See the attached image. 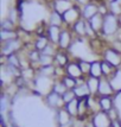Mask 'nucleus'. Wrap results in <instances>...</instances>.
Returning a JSON list of instances; mask_svg holds the SVG:
<instances>
[{"label": "nucleus", "instance_id": "nucleus-9", "mask_svg": "<svg viewBox=\"0 0 121 127\" xmlns=\"http://www.w3.org/2000/svg\"><path fill=\"white\" fill-rule=\"evenodd\" d=\"M101 66H102V74L105 75V77H108L112 72H114V69H115V66L112 65V64L108 63L107 61L102 62V63H101Z\"/></svg>", "mask_w": 121, "mask_h": 127}, {"label": "nucleus", "instance_id": "nucleus-1", "mask_svg": "<svg viewBox=\"0 0 121 127\" xmlns=\"http://www.w3.org/2000/svg\"><path fill=\"white\" fill-rule=\"evenodd\" d=\"M93 122L95 127H110V120L108 118V113L106 112H100V113H96L95 116L93 119Z\"/></svg>", "mask_w": 121, "mask_h": 127}, {"label": "nucleus", "instance_id": "nucleus-15", "mask_svg": "<svg viewBox=\"0 0 121 127\" xmlns=\"http://www.w3.org/2000/svg\"><path fill=\"white\" fill-rule=\"evenodd\" d=\"M110 127H121L120 121H119V120H116V119L112 120V122H110Z\"/></svg>", "mask_w": 121, "mask_h": 127}, {"label": "nucleus", "instance_id": "nucleus-5", "mask_svg": "<svg viewBox=\"0 0 121 127\" xmlns=\"http://www.w3.org/2000/svg\"><path fill=\"white\" fill-rule=\"evenodd\" d=\"M99 105L101 111L106 112V113H108V112H110L113 109V102H112L110 96H101L99 101Z\"/></svg>", "mask_w": 121, "mask_h": 127}, {"label": "nucleus", "instance_id": "nucleus-10", "mask_svg": "<svg viewBox=\"0 0 121 127\" xmlns=\"http://www.w3.org/2000/svg\"><path fill=\"white\" fill-rule=\"evenodd\" d=\"M66 90H69V89L65 87V84L62 82V81H58L57 83H55V86H54V89H52V92H55L57 94H60V96L65 93Z\"/></svg>", "mask_w": 121, "mask_h": 127}, {"label": "nucleus", "instance_id": "nucleus-7", "mask_svg": "<svg viewBox=\"0 0 121 127\" xmlns=\"http://www.w3.org/2000/svg\"><path fill=\"white\" fill-rule=\"evenodd\" d=\"M64 109L70 114V116L78 115V99H75V100H72L71 102L65 103L64 105Z\"/></svg>", "mask_w": 121, "mask_h": 127}, {"label": "nucleus", "instance_id": "nucleus-13", "mask_svg": "<svg viewBox=\"0 0 121 127\" xmlns=\"http://www.w3.org/2000/svg\"><path fill=\"white\" fill-rule=\"evenodd\" d=\"M80 68L82 70V74H90V68H91V63H88V62H80Z\"/></svg>", "mask_w": 121, "mask_h": 127}, {"label": "nucleus", "instance_id": "nucleus-4", "mask_svg": "<svg viewBox=\"0 0 121 127\" xmlns=\"http://www.w3.org/2000/svg\"><path fill=\"white\" fill-rule=\"evenodd\" d=\"M113 87L109 83L107 78H100V86H99V94L101 96H110L113 93Z\"/></svg>", "mask_w": 121, "mask_h": 127}, {"label": "nucleus", "instance_id": "nucleus-2", "mask_svg": "<svg viewBox=\"0 0 121 127\" xmlns=\"http://www.w3.org/2000/svg\"><path fill=\"white\" fill-rule=\"evenodd\" d=\"M65 72L68 76L75 78V80H78V78L83 77L82 76L83 74H82L81 68H80V64H78V63H75V62L69 63V64L65 66Z\"/></svg>", "mask_w": 121, "mask_h": 127}, {"label": "nucleus", "instance_id": "nucleus-12", "mask_svg": "<svg viewBox=\"0 0 121 127\" xmlns=\"http://www.w3.org/2000/svg\"><path fill=\"white\" fill-rule=\"evenodd\" d=\"M55 61L57 62V64L60 66H66L69 63H68V57H66L64 54H56L55 56Z\"/></svg>", "mask_w": 121, "mask_h": 127}, {"label": "nucleus", "instance_id": "nucleus-14", "mask_svg": "<svg viewBox=\"0 0 121 127\" xmlns=\"http://www.w3.org/2000/svg\"><path fill=\"white\" fill-rule=\"evenodd\" d=\"M6 96L4 94H2V96H1V106H0V109H1V113L4 114V112L6 111V106H7V102H6Z\"/></svg>", "mask_w": 121, "mask_h": 127}, {"label": "nucleus", "instance_id": "nucleus-6", "mask_svg": "<svg viewBox=\"0 0 121 127\" xmlns=\"http://www.w3.org/2000/svg\"><path fill=\"white\" fill-rule=\"evenodd\" d=\"M86 83H87V86H88L90 94H95V93H99L100 78L93 77V76H89V77L86 80Z\"/></svg>", "mask_w": 121, "mask_h": 127}, {"label": "nucleus", "instance_id": "nucleus-8", "mask_svg": "<svg viewBox=\"0 0 121 127\" xmlns=\"http://www.w3.org/2000/svg\"><path fill=\"white\" fill-rule=\"evenodd\" d=\"M103 74H102V66L100 62H93L91 63V68H90V74L89 76H93L96 78H101Z\"/></svg>", "mask_w": 121, "mask_h": 127}, {"label": "nucleus", "instance_id": "nucleus-11", "mask_svg": "<svg viewBox=\"0 0 121 127\" xmlns=\"http://www.w3.org/2000/svg\"><path fill=\"white\" fill-rule=\"evenodd\" d=\"M62 99H63V102H64V105L65 103H69V102H71L72 100L77 99L75 93H74V90H66L64 94L62 95Z\"/></svg>", "mask_w": 121, "mask_h": 127}, {"label": "nucleus", "instance_id": "nucleus-3", "mask_svg": "<svg viewBox=\"0 0 121 127\" xmlns=\"http://www.w3.org/2000/svg\"><path fill=\"white\" fill-rule=\"evenodd\" d=\"M46 102H48V105L50 107H54V108H60V105L64 103L62 96L60 94L55 93V92H51V93L46 95Z\"/></svg>", "mask_w": 121, "mask_h": 127}]
</instances>
